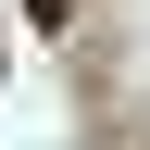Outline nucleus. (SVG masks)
I'll list each match as a JSON object with an SVG mask.
<instances>
[{"label": "nucleus", "mask_w": 150, "mask_h": 150, "mask_svg": "<svg viewBox=\"0 0 150 150\" xmlns=\"http://www.w3.org/2000/svg\"><path fill=\"white\" fill-rule=\"evenodd\" d=\"M63 13H75V0H25V25H63Z\"/></svg>", "instance_id": "f257e3e1"}]
</instances>
